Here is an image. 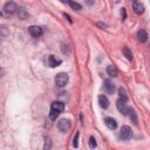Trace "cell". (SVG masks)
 Segmentation results:
<instances>
[{
    "label": "cell",
    "instance_id": "cell-1",
    "mask_svg": "<svg viewBox=\"0 0 150 150\" xmlns=\"http://www.w3.org/2000/svg\"><path fill=\"white\" fill-rule=\"evenodd\" d=\"M65 109V103L61 101H54L51 106V113H49V119L52 121H55L57 117L63 112Z\"/></svg>",
    "mask_w": 150,
    "mask_h": 150
},
{
    "label": "cell",
    "instance_id": "cell-2",
    "mask_svg": "<svg viewBox=\"0 0 150 150\" xmlns=\"http://www.w3.org/2000/svg\"><path fill=\"white\" fill-rule=\"evenodd\" d=\"M55 83L58 87H65L68 83V75L66 73H59L55 76Z\"/></svg>",
    "mask_w": 150,
    "mask_h": 150
},
{
    "label": "cell",
    "instance_id": "cell-3",
    "mask_svg": "<svg viewBox=\"0 0 150 150\" xmlns=\"http://www.w3.org/2000/svg\"><path fill=\"white\" fill-rule=\"evenodd\" d=\"M120 136L123 141H128L133 136V131H131V128L129 126H123L121 128V131H120Z\"/></svg>",
    "mask_w": 150,
    "mask_h": 150
},
{
    "label": "cell",
    "instance_id": "cell-4",
    "mask_svg": "<svg viewBox=\"0 0 150 150\" xmlns=\"http://www.w3.org/2000/svg\"><path fill=\"white\" fill-rule=\"evenodd\" d=\"M70 127H72V123H70V121L67 120V119H62V120H60V121L58 122V129H59L61 133L68 131V130L70 129Z\"/></svg>",
    "mask_w": 150,
    "mask_h": 150
},
{
    "label": "cell",
    "instance_id": "cell-5",
    "mask_svg": "<svg viewBox=\"0 0 150 150\" xmlns=\"http://www.w3.org/2000/svg\"><path fill=\"white\" fill-rule=\"evenodd\" d=\"M18 11H19L18 5H17L15 3H13V1H8V3H6L5 6H4V12L7 13V14H14V13L18 12Z\"/></svg>",
    "mask_w": 150,
    "mask_h": 150
},
{
    "label": "cell",
    "instance_id": "cell-6",
    "mask_svg": "<svg viewBox=\"0 0 150 150\" xmlns=\"http://www.w3.org/2000/svg\"><path fill=\"white\" fill-rule=\"evenodd\" d=\"M116 107H117V109H119V112L122 114V115H124V116H127L128 114H129V108L127 107V102H124V101H122L121 98H119L117 101H116Z\"/></svg>",
    "mask_w": 150,
    "mask_h": 150
},
{
    "label": "cell",
    "instance_id": "cell-7",
    "mask_svg": "<svg viewBox=\"0 0 150 150\" xmlns=\"http://www.w3.org/2000/svg\"><path fill=\"white\" fill-rule=\"evenodd\" d=\"M28 31H29V34H31L33 38H40V36L42 35V33H43L42 28L39 27V26H31V27L28 28Z\"/></svg>",
    "mask_w": 150,
    "mask_h": 150
},
{
    "label": "cell",
    "instance_id": "cell-8",
    "mask_svg": "<svg viewBox=\"0 0 150 150\" xmlns=\"http://www.w3.org/2000/svg\"><path fill=\"white\" fill-rule=\"evenodd\" d=\"M133 10H134V12L137 14V15H141V14H143L144 13V5L141 3V1H134L133 3Z\"/></svg>",
    "mask_w": 150,
    "mask_h": 150
},
{
    "label": "cell",
    "instance_id": "cell-9",
    "mask_svg": "<svg viewBox=\"0 0 150 150\" xmlns=\"http://www.w3.org/2000/svg\"><path fill=\"white\" fill-rule=\"evenodd\" d=\"M61 63H62V60L61 59H58L54 55H49V58H48V65H49V67L55 68V67L60 66Z\"/></svg>",
    "mask_w": 150,
    "mask_h": 150
},
{
    "label": "cell",
    "instance_id": "cell-10",
    "mask_svg": "<svg viewBox=\"0 0 150 150\" xmlns=\"http://www.w3.org/2000/svg\"><path fill=\"white\" fill-rule=\"evenodd\" d=\"M98 106L103 109H107L109 107V100L106 95H100L98 96Z\"/></svg>",
    "mask_w": 150,
    "mask_h": 150
},
{
    "label": "cell",
    "instance_id": "cell-11",
    "mask_svg": "<svg viewBox=\"0 0 150 150\" xmlns=\"http://www.w3.org/2000/svg\"><path fill=\"white\" fill-rule=\"evenodd\" d=\"M105 123H106V126H107L109 129H112V130H115V129L117 128V122H116V120H114L113 117H106V119H105Z\"/></svg>",
    "mask_w": 150,
    "mask_h": 150
},
{
    "label": "cell",
    "instance_id": "cell-12",
    "mask_svg": "<svg viewBox=\"0 0 150 150\" xmlns=\"http://www.w3.org/2000/svg\"><path fill=\"white\" fill-rule=\"evenodd\" d=\"M105 89H106V91L108 93V94H114V91H115V86L113 84V82L110 81V80H105Z\"/></svg>",
    "mask_w": 150,
    "mask_h": 150
},
{
    "label": "cell",
    "instance_id": "cell-13",
    "mask_svg": "<svg viewBox=\"0 0 150 150\" xmlns=\"http://www.w3.org/2000/svg\"><path fill=\"white\" fill-rule=\"evenodd\" d=\"M148 33L144 31V29H140L138 32H137V39H138V41L140 42H147V40H148Z\"/></svg>",
    "mask_w": 150,
    "mask_h": 150
},
{
    "label": "cell",
    "instance_id": "cell-14",
    "mask_svg": "<svg viewBox=\"0 0 150 150\" xmlns=\"http://www.w3.org/2000/svg\"><path fill=\"white\" fill-rule=\"evenodd\" d=\"M107 73H108V75L112 76V77H116V76L119 75V70H117V68H116L114 65H109V66L107 67Z\"/></svg>",
    "mask_w": 150,
    "mask_h": 150
},
{
    "label": "cell",
    "instance_id": "cell-15",
    "mask_svg": "<svg viewBox=\"0 0 150 150\" xmlns=\"http://www.w3.org/2000/svg\"><path fill=\"white\" fill-rule=\"evenodd\" d=\"M119 97L122 100V101H124V102H127L128 101V94H127V91H126V89L124 88H119Z\"/></svg>",
    "mask_w": 150,
    "mask_h": 150
},
{
    "label": "cell",
    "instance_id": "cell-16",
    "mask_svg": "<svg viewBox=\"0 0 150 150\" xmlns=\"http://www.w3.org/2000/svg\"><path fill=\"white\" fill-rule=\"evenodd\" d=\"M18 17H19V19L25 20V19L28 18V12H27L25 8H19V11H18Z\"/></svg>",
    "mask_w": 150,
    "mask_h": 150
},
{
    "label": "cell",
    "instance_id": "cell-17",
    "mask_svg": "<svg viewBox=\"0 0 150 150\" xmlns=\"http://www.w3.org/2000/svg\"><path fill=\"white\" fill-rule=\"evenodd\" d=\"M122 52H123V55L127 58V60H129V61L133 60V53H131V51H130L128 47H124Z\"/></svg>",
    "mask_w": 150,
    "mask_h": 150
},
{
    "label": "cell",
    "instance_id": "cell-18",
    "mask_svg": "<svg viewBox=\"0 0 150 150\" xmlns=\"http://www.w3.org/2000/svg\"><path fill=\"white\" fill-rule=\"evenodd\" d=\"M129 117L133 120V122L135 123V124H137V116H136V113H135V110L134 109H131V108H129Z\"/></svg>",
    "mask_w": 150,
    "mask_h": 150
},
{
    "label": "cell",
    "instance_id": "cell-19",
    "mask_svg": "<svg viewBox=\"0 0 150 150\" xmlns=\"http://www.w3.org/2000/svg\"><path fill=\"white\" fill-rule=\"evenodd\" d=\"M68 5L73 8V10H75V11H81L82 10V6L80 5V4H77V3H74V1H68Z\"/></svg>",
    "mask_w": 150,
    "mask_h": 150
},
{
    "label": "cell",
    "instance_id": "cell-20",
    "mask_svg": "<svg viewBox=\"0 0 150 150\" xmlns=\"http://www.w3.org/2000/svg\"><path fill=\"white\" fill-rule=\"evenodd\" d=\"M89 147L91 149H95L97 147V143H96V140L94 138V136H90V138H89Z\"/></svg>",
    "mask_w": 150,
    "mask_h": 150
},
{
    "label": "cell",
    "instance_id": "cell-21",
    "mask_svg": "<svg viewBox=\"0 0 150 150\" xmlns=\"http://www.w3.org/2000/svg\"><path fill=\"white\" fill-rule=\"evenodd\" d=\"M45 150H49L51 149V145H52V142H51V138H46L45 140Z\"/></svg>",
    "mask_w": 150,
    "mask_h": 150
},
{
    "label": "cell",
    "instance_id": "cell-22",
    "mask_svg": "<svg viewBox=\"0 0 150 150\" xmlns=\"http://www.w3.org/2000/svg\"><path fill=\"white\" fill-rule=\"evenodd\" d=\"M79 136H80V133H76V134H75V137H74V141H73V145H74L75 148L79 147Z\"/></svg>",
    "mask_w": 150,
    "mask_h": 150
},
{
    "label": "cell",
    "instance_id": "cell-23",
    "mask_svg": "<svg viewBox=\"0 0 150 150\" xmlns=\"http://www.w3.org/2000/svg\"><path fill=\"white\" fill-rule=\"evenodd\" d=\"M121 14H122V20H124V19L127 18V12H126V8H122Z\"/></svg>",
    "mask_w": 150,
    "mask_h": 150
},
{
    "label": "cell",
    "instance_id": "cell-24",
    "mask_svg": "<svg viewBox=\"0 0 150 150\" xmlns=\"http://www.w3.org/2000/svg\"><path fill=\"white\" fill-rule=\"evenodd\" d=\"M63 17H65V18H66V19H67V20H68V21H69L70 24L73 22V20H72V18H70V17H69L68 14H66V13H63Z\"/></svg>",
    "mask_w": 150,
    "mask_h": 150
},
{
    "label": "cell",
    "instance_id": "cell-25",
    "mask_svg": "<svg viewBox=\"0 0 150 150\" xmlns=\"http://www.w3.org/2000/svg\"><path fill=\"white\" fill-rule=\"evenodd\" d=\"M96 25H97L98 27H102V28H106V27H107V25H106V24H103V22H97Z\"/></svg>",
    "mask_w": 150,
    "mask_h": 150
}]
</instances>
